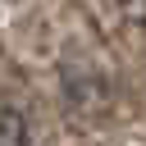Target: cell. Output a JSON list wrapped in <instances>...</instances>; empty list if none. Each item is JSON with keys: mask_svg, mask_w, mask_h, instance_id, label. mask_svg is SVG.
Returning a JSON list of instances; mask_svg holds the SVG:
<instances>
[{"mask_svg": "<svg viewBox=\"0 0 146 146\" xmlns=\"http://www.w3.org/2000/svg\"><path fill=\"white\" fill-rule=\"evenodd\" d=\"M0 146H32L27 119H23L14 105H0Z\"/></svg>", "mask_w": 146, "mask_h": 146, "instance_id": "1", "label": "cell"}]
</instances>
